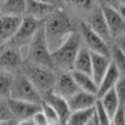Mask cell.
I'll use <instances>...</instances> for the list:
<instances>
[{
  "instance_id": "26",
  "label": "cell",
  "mask_w": 125,
  "mask_h": 125,
  "mask_svg": "<svg viewBox=\"0 0 125 125\" xmlns=\"http://www.w3.org/2000/svg\"><path fill=\"white\" fill-rule=\"evenodd\" d=\"M90 124L91 125H111V119L101 108L99 100L96 101L95 108H94V114H93Z\"/></svg>"
},
{
  "instance_id": "37",
  "label": "cell",
  "mask_w": 125,
  "mask_h": 125,
  "mask_svg": "<svg viewBox=\"0 0 125 125\" xmlns=\"http://www.w3.org/2000/svg\"><path fill=\"white\" fill-rule=\"evenodd\" d=\"M3 1H4V0H0V4H1V3H3Z\"/></svg>"
},
{
  "instance_id": "32",
  "label": "cell",
  "mask_w": 125,
  "mask_h": 125,
  "mask_svg": "<svg viewBox=\"0 0 125 125\" xmlns=\"http://www.w3.org/2000/svg\"><path fill=\"white\" fill-rule=\"evenodd\" d=\"M30 120H31V123H33V125H49L41 110H40L39 113H36Z\"/></svg>"
},
{
  "instance_id": "13",
  "label": "cell",
  "mask_w": 125,
  "mask_h": 125,
  "mask_svg": "<svg viewBox=\"0 0 125 125\" xmlns=\"http://www.w3.org/2000/svg\"><path fill=\"white\" fill-rule=\"evenodd\" d=\"M85 23L89 25V28L94 31V33L98 34L103 40H105L106 43L109 40H111L109 29L106 26L105 19H104V15H103V11H101V8L93 9L90 11L89 19L85 20Z\"/></svg>"
},
{
  "instance_id": "33",
  "label": "cell",
  "mask_w": 125,
  "mask_h": 125,
  "mask_svg": "<svg viewBox=\"0 0 125 125\" xmlns=\"http://www.w3.org/2000/svg\"><path fill=\"white\" fill-rule=\"evenodd\" d=\"M101 3H103L101 6H110V8H114V9H116L123 13L124 6H120L119 0H101Z\"/></svg>"
},
{
  "instance_id": "31",
  "label": "cell",
  "mask_w": 125,
  "mask_h": 125,
  "mask_svg": "<svg viewBox=\"0 0 125 125\" xmlns=\"http://www.w3.org/2000/svg\"><path fill=\"white\" fill-rule=\"evenodd\" d=\"M124 86H125V83H124V78L121 76L118 81H116V84L115 86H114V91H115L116 94V96L119 99V101L121 104H125V90H124Z\"/></svg>"
},
{
  "instance_id": "17",
  "label": "cell",
  "mask_w": 125,
  "mask_h": 125,
  "mask_svg": "<svg viewBox=\"0 0 125 125\" xmlns=\"http://www.w3.org/2000/svg\"><path fill=\"white\" fill-rule=\"evenodd\" d=\"M121 76H123V74L118 70V68L111 62L110 66H109L108 70H106V73H105V74H104V76L101 78L99 85H98L96 98L99 99V98L103 96L106 91L114 89V86H115V84H116V81H118Z\"/></svg>"
},
{
  "instance_id": "1",
  "label": "cell",
  "mask_w": 125,
  "mask_h": 125,
  "mask_svg": "<svg viewBox=\"0 0 125 125\" xmlns=\"http://www.w3.org/2000/svg\"><path fill=\"white\" fill-rule=\"evenodd\" d=\"M43 28L50 53L54 51L70 34L76 31L69 14L61 9H55L44 20Z\"/></svg>"
},
{
  "instance_id": "30",
  "label": "cell",
  "mask_w": 125,
  "mask_h": 125,
  "mask_svg": "<svg viewBox=\"0 0 125 125\" xmlns=\"http://www.w3.org/2000/svg\"><path fill=\"white\" fill-rule=\"evenodd\" d=\"M111 125H125V105H120L111 116Z\"/></svg>"
},
{
  "instance_id": "21",
  "label": "cell",
  "mask_w": 125,
  "mask_h": 125,
  "mask_svg": "<svg viewBox=\"0 0 125 125\" xmlns=\"http://www.w3.org/2000/svg\"><path fill=\"white\" fill-rule=\"evenodd\" d=\"M98 100H99V103H100L101 108L104 109V111H105L108 115L110 116V119H111V116L114 115V114H115V111L118 110V108H119L120 105H125V104H121V103L119 101V99H118V96H116L115 91H114V89L106 91V93L104 94L103 96H100Z\"/></svg>"
},
{
  "instance_id": "6",
  "label": "cell",
  "mask_w": 125,
  "mask_h": 125,
  "mask_svg": "<svg viewBox=\"0 0 125 125\" xmlns=\"http://www.w3.org/2000/svg\"><path fill=\"white\" fill-rule=\"evenodd\" d=\"M41 24H43V21H40V20H35L33 18L24 16L21 19V23H20L16 33L10 39V41L6 44V46L15 48L19 50L26 49V46L29 45L31 39L34 38L36 30L41 26Z\"/></svg>"
},
{
  "instance_id": "14",
  "label": "cell",
  "mask_w": 125,
  "mask_h": 125,
  "mask_svg": "<svg viewBox=\"0 0 125 125\" xmlns=\"http://www.w3.org/2000/svg\"><path fill=\"white\" fill-rule=\"evenodd\" d=\"M66 101H68V105L71 113V111H80V110H86V109L94 108L98 101V98L96 95L79 90L76 94L70 96Z\"/></svg>"
},
{
  "instance_id": "10",
  "label": "cell",
  "mask_w": 125,
  "mask_h": 125,
  "mask_svg": "<svg viewBox=\"0 0 125 125\" xmlns=\"http://www.w3.org/2000/svg\"><path fill=\"white\" fill-rule=\"evenodd\" d=\"M23 62L24 55L21 50L6 46L0 51V70L16 74L19 69H21Z\"/></svg>"
},
{
  "instance_id": "34",
  "label": "cell",
  "mask_w": 125,
  "mask_h": 125,
  "mask_svg": "<svg viewBox=\"0 0 125 125\" xmlns=\"http://www.w3.org/2000/svg\"><path fill=\"white\" fill-rule=\"evenodd\" d=\"M35 1H39V3H44V4H49V5H55V0H35Z\"/></svg>"
},
{
  "instance_id": "36",
  "label": "cell",
  "mask_w": 125,
  "mask_h": 125,
  "mask_svg": "<svg viewBox=\"0 0 125 125\" xmlns=\"http://www.w3.org/2000/svg\"><path fill=\"white\" fill-rule=\"evenodd\" d=\"M0 125H16V121L10 120V121H6V123H0Z\"/></svg>"
},
{
  "instance_id": "2",
  "label": "cell",
  "mask_w": 125,
  "mask_h": 125,
  "mask_svg": "<svg viewBox=\"0 0 125 125\" xmlns=\"http://www.w3.org/2000/svg\"><path fill=\"white\" fill-rule=\"evenodd\" d=\"M81 45L83 41L79 33L74 31L73 34H70L54 51H51V61H53L54 70L59 69L61 73H70L73 70L75 56Z\"/></svg>"
},
{
  "instance_id": "3",
  "label": "cell",
  "mask_w": 125,
  "mask_h": 125,
  "mask_svg": "<svg viewBox=\"0 0 125 125\" xmlns=\"http://www.w3.org/2000/svg\"><path fill=\"white\" fill-rule=\"evenodd\" d=\"M21 73L33 84V86L40 93L41 98H43L44 94L53 91L54 85L56 83V78H58L54 69L36 65V64H31L29 61L23 62Z\"/></svg>"
},
{
  "instance_id": "23",
  "label": "cell",
  "mask_w": 125,
  "mask_h": 125,
  "mask_svg": "<svg viewBox=\"0 0 125 125\" xmlns=\"http://www.w3.org/2000/svg\"><path fill=\"white\" fill-rule=\"evenodd\" d=\"M94 108L80 111H71L64 125H89L94 114Z\"/></svg>"
},
{
  "instance_id": "9",
  "label": "cell",
  "mask_w": 125,
  "mask_h": 125,
  "mask_svg": "<svg viewBox=\"0 0 125 125\" xmlns=\"http://www.w3.org/2000/svg\"><path fill=\"white\" fill-rule=\"evenodd\" d=\"M101 11L111 39H118L124 36V30H125L124 14L110 6H101Z\"/></svg>"
},
{
  "instance_id": "22",
  "label": "cell",
  "mask_w": 125,
  "mask_h": 125,
  "mask_svg": "<svg viewBox=\"0 0 125 125\" xmlns=\"http://www.w3.org/2000/svg\"><path fill=\"white\" fill-rule=\"evenodd\" d=\"M70 73H71L73 78H74L78 88L81 91H85V93L93 94V95H96L98 85L95 84V81L93 80L91 75L83 74V73H78V71H70Z\"/></svg>"
},
{
  "instance_id": "19",
  "label": "cell",
  "mask_w": 125,
  "mask_h": 125,
  "mask_svg": "<svg viewBox=\"0 0 125 125\" xmlns=\"http://www.w3.org/2000/svg\"><path fill=\"white\" fill-rule=\"evenodd\" d=\"M26 0H4L0 4V14L4 16L24 18Z\"/></svg>"
},
{
  "instance_id": "5",
  "label": "cell",
  "mask_w": 125,
  "mask_h": 125,
  "mask_svg": "<svg viewBox=\"0 0 125 125\" xmlns=\"http://www.w3.org/2000/svg\"><path fill=\"white\" fill-rule=\"evenodd\" d=\"M9 99L21 100V101L34 103V104L43 103V98H41L40 93L33 86V84L26 79V76L21 71H18L16 74H14L13 86H11Z\"/></svg>"
},
{
  "instance_id": "15",
  "label": "cell",
  "mask_w": 125,
  "mask_h": 125,
  "mask_svg": "<svg viewBox=\"0 0 125 125\" xmlns=\"http://www.w3.org/2000/svg\"><path fill=\"white\" fill-rule=\"evenodd\" d=\"M23 18L0 15V46L6 45L14 36Z\"/></svg>"
},
{
  "instance_id": "16",
  "label": "cell",
  "mask_w": 125,
  "mask_h": 125,
  "mask_svg": "<svg viewBox=\"0 0 125 125\" xmlns=\"http://www.w3.org/2000/svg\"><path fill=\"white\" fill-rule=\"evenodd\" d=\"M56 9L55 5H49L44 3H39L35 0H26V6H25V16L33 18L35 20H44Z\"/></svg>"
},
{
  "instance_id": "12",
  "label": "cell",
  "mask_w": 125,
  "mask_h": 125,
  "mask_svg": "<svg viewBox=\"0 0 125 125\" xmlns=\"http://www.w3.org/2000/svg\"><path fill=\"white\" fill-rule=\"evenodd\" d=\"M80 89L78 88L76 83L73 78L71 73H61L60 75H58L56 78V83L54 85L53 91L56 95L64 98V99H69L70 96H73L74 94H76Z\"/></svg>"
},
{
  "instance_id": "29",
  "label": "cell",
  "mask_w": 125,
  "mask_h": 125,
  "mask_svg": "<svg viewBox=\"0 0 125 125\" xmlns=\"http://www.w3.org/2000/svg\"><path fill=\"white\" fill-rule=\"evenodd\" d=\"M10 120H14L10 110L8 108V104L5 99H0V123H6Z\"/></svg>"
},
{
  "instance_id": "8",
  "label": "cell",
  "mask_w": 125,
  "mask_h": 125,
  "mask_svg": "<svg viewBox=\"0 0 125 125\" xmlns=\"http://www.w3.org/2000/svg\"><path fill=\"white\" fill-rule=\"evenodd\" d=\"M6 104L13 119L16 123L30 120L36 113L41 110V104H34L15 99H6Z\"/></svg>"
},
{
  "instance_id": "28",
  "label": "cell",
  "mask_w": 125,
  "mask_h": 125,
  "mask_svg": "<svg viewBox=\"0 0 125 125\" xmlns=\"http://www.w3.org/2000/svg\"><path fill=\"white\" fill-rule=\"evenodd\" d=\"M66 1L83 11H91L94 9V0H66Z\"/></svg>"
},
{
  "instance_id": "35",
  "label": "cell",
  "mask_w": 125,
  "mask_h": 125,
  "mask_svg": "<svg viewBox=\"0 0 125 125\" xmlns=\"http://www.w3.org/2000/svg\"><path fill=\"white\" fill-rule=\"evenodd\" d=\"M16 125H33L31 120H26V121H20V123H16Z\"/></svg>"
},
{
  "instance_id": "4",
  "label": "cell",
  "mask_w": 125,
  "mask_h": 125,
  "mask_svg": "<svg viewBox=\"0 0 125 125\" xmlns=\"http://www.w3.org/2000/svg\"><path fill=\"white\" fill-rule=\"evenodd\" d=\"M26 61L31 62V64L54 69L53 61H51V53L45 39L43 24L36 30L34 38L26 46Z\"/></svg>"
},
{
  "instance_id": "25",
  "label": "cell",
  "mask_w": 125,
  "mask_h": 125,
  "mask_svg": "<svg viewBox=\"0 0 125 125\" xmlns=\"http://www.w3.org/2000/svg\"><path fill=\"white\" fill-rule=\"evenodd\" d=\"M110 61L118 68V70L124 74V66H125V54L124 49L119 48L118 45L114 44L110 46Z\"/></svg>"
},
{
  "instance_id": "20",
  "label": "cell",
  "mask_w": 125,
  "mask_h": 125,
  "mask_svg": "<svg viewBox=\"0 0 125 125\" xmlns=\"http://www.w3.org/2000/svg\"><path fill=\"white\" fill-rule=\"evenodd\" d=\"M71 71H78V73H83V74L91 75V56H90V51L84 46V44L80 46L75 56Z\"/></svg>"
},
{
  "instance_id": "38",
  "label": "cell",
  "mask_w": 125,
  "mask_h": 125,
  "mask_svg": "<svg viewBox=\"0 0 125 125\" xmlns=\"http://www.w3.org/2000/svg\"><path fill=\"white\" fill-rule=\"evenodd\" d=\"M1 48H3V46H0V51H1Z\"/></svg>"
},
{
  "instance_id": "18",
  "label": "cell",
  "mask_w": 125,
  "mask_h": 125,
  "mask_svg": "<svg viewBox=\"0 0 125 125\" xmlns=\"http://www.w3.org/2000/svg\"><path fill=\"white\" fill-rule=\"evenodd\" d=\"M90 56H91V78L95 81V84L99 85L101 78L106 73L108 68L111 64V61H110L109 56L100 55V54L90 53Z\"/></svg>"
},
{
  "instance_id": "39",
  "label": "cell",
  "mask_w": 125,
  "mask_h": 125,
  "mask_svg": "<svg viewBox=\"0 0 125 125\" xmlns=\"http://www.w3.org/2000/svg\"><path fill=\"white\" fill-rule=\"evenodd\" d=\"M89 125H91V124H89Z\"/></svg>"
},
{
  "instance_id": "27",
  "label": "cell",
  "mask_w": 125,
  "mask_h": 125,
  "mask_svg": "<svg viewBox=\"0 0 125 125\" xmlns=\"http://www.w3.org/2000/svg\"><path fill=\"white\" fill-rule=\"evenodd\" d=\"M41 111H43V114H44V116H45L49 125H61L60 120H59V116L56 115V113L51 109L48 104L41 103Z\"/></svg>"
},
{
  "instance_id": "11",
  "label": "cell",
  "mask_w": 125,
  "mask_h": 125,
  "mask_svg": "<svg viewBox=\"0 0 125 125\" xmlns=\"http://www.w3.org/2000/svg\"><path fill=\"white\" fill-rule=\"evenodd\" d=\"M43 103L48 104L56 113V115L59 116V120H60V124L64 125L70 115V109H69L66 99L56 95L54 91H49L43 95Z\"/></svg>"
},
{
  "instance_id": "7",
  "label": "cell",
  "mask_w": 125,
  "mask_h": 125,
  "mask_svg": "<svg viewBox=\"0 0 125 125\" xmlns=\"http://www.w3.org/2000/svg\"><path fill=\"white\" fill-rule=\"evenodd\" d=\"M80 38L84 46L94 54H100L105 55L110 58V46L105 40H103L98 34H95L94 31L89 28V25L84 21L80 23Z\"/></svg>"
},
{
  "instance_id": "24",
  "label": "cell",
  "mask_w": 125,
  "mask_h": 125,
  "mask_svg": "<svg viewBox=\"0 0 125 125\" xmlns=\"http://www.w3.org/2000/svg\"><path fill=\"white\" fill-rule=\"evenodd\" d=\"M14 74L0 70V99H9L13 86Z\"/></svg>"
}]
</instances>
